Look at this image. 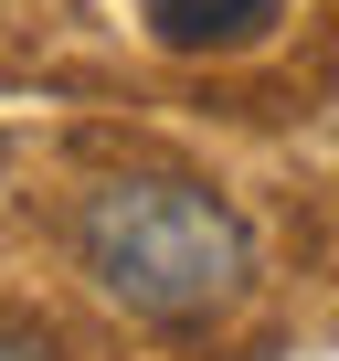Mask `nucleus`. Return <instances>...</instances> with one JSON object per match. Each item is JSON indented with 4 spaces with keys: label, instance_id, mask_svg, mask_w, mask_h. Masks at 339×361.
I'll return each mask as SVG.
<instances>
[{
    "label": "nucleus",
    "instance_id": "2",
    "mask_svg": "<svg viewBox=\"0 0 339 361\" xmlns=\"http://www.w3.org/2000/svg\"><path fill=\"white\" fill-rule=\"evenodd\" d=\"M286 22V0H138V32L159 54H255Z\"/></svg>",
    "mask_w": 339,
    "mask_h": 361
},
{
    "label": "nucleus",
    "instance_id": "3",
    "mask_svg": "<svg viewBox=\"0 0 339 361\" xmlns=\"http://www.w3.org/2000/svg\"><path fill=\"white\" fill-rule=\"evenodd\" d=\"M0 361H53L43 340H22V329H0Z\"/></svg>",
    "mask_w": 339,
    "mask_h": 361
},
{
    "label": "nucleus",
    "instance_id": "1",
    "mask_svg": "<svg viewBox=\"0 0 339 361\" xmlns=\"http://www.w3.org/2000/svg\"><path fill=\"white\" fill-rule=\"evenodd\" d=\"M75 255L106 308L148 329H212L255 298V234L202 180H106L75 213Z\"/></svg>",
    "mask_w": 339,
    "mask_h": 361
}]
</instances>
